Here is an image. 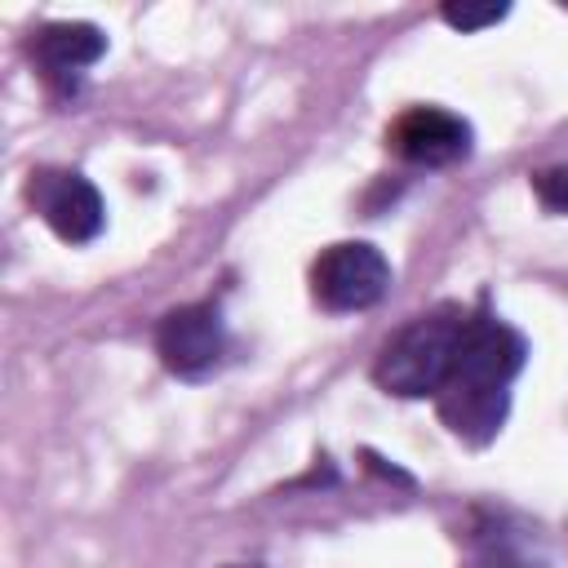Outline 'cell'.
<instances>
[{
    "label": "cell",
    "mask_w": 568,
    "mask_h": 568,
    "mask_svg": "<svg viewBox=\"0 0 568 568\" xmlns=\"http://www.w3.org/2000/svg\"><path fill=\"white\" fill-rule=\"evenodd\" d=\"M524 359H528V342L506 320L475 311L466 320L448 382L435 395L444 426L466 444L497 439V430L510 413V386L524 373Z\"/></svg>",
    "instance_id": "obj_1"
},
{
    "label": "cell",
    "mask_w": 568,
    "mask_h": 568,
    "mask_svg": "<svg viewBox=\"0 0 568 568\" xmlns=\"http://www.w3.org/2000/svg\"><path fill=\"white\" fill-rule=\"evenodd\" d=\"M470 311L462 306H435L417 320H408L382 351L373 364V382L399 399H422V395H439V386L448 382V368L457 359L462 333H466Z\"/></svg>",
    "instance_id": "obj_2"
},
{
    "label": "cell",
    "mask_w": 568,
    "mask_h": 568,
    "mask_svg": "<svg viewBox=\"0 0 568 568\" xmlns=\"http://www.w3.org/2000/svg\"><path fill=\"white\" fill-rule=\"evenodd\" d=\"M390 288V262L368 240L328 244L311 266V293L324 311H368Z\"/></svg>",
    "instance_id": "obj_3"
},
{
    "label": "cell",
    "mask_w": 568,
    "mask_h": 568,
    "mask_svg": "<svg viewBox=\"0 0 568 568\" xmlns=\"http://www.w3.org/2000/svg\"><path fill=\"white\" fill-rule=\"evenodd\" d=\"M27 200L31 209L44 217V226L67 240V244H89L102 235L106 226V204L98 195V186L84 173L71 169H40L27 182Z\"/></svg>",
    "instance_id": "obj_4"
},
{
    "label": "cell",
    "mask_w": 568,
    "mask_h": 568,
    "mask_svg": "<svg viewBox=\"0 0 568 568\" xmlns=\"http://www.w3.org/2000/svg\"><path fill=\"white\" fill-rule=\"evenodd\" d=\"M155 351L178 377H204L226 355V320L213 302L178 306L155 328Z\"/></svg>",
    "instance_id": "obj_5"
},
{
    "label": "cell",
    "mask_w": 568,
    "mask_h": 568,
    "mask_svg": "<svg viewBox=\"0 0 568 568\" xmlns=\"http://www.w3.org/2000/svg\"><path fill=\"white\" fill-rule=\"evenodd\" d=\"M386 142L399 160L408 164H422V169H444V164H457L470 155L475 146V133L462 115L444 111V106H408L390 129H386Z\"/></svg>",
    "instance_id": "obj_6"
},
{
    "label": "cell",
    "mask_w": 568,
    "mask_h": 568,
    "mask_svg": "<svg viewBox=\"0 0 568 568\" xmlns=\"http://www.w3.org/2000/svg\"><path fill=\"white\" fill-rule=\"evenodd\" d=\"M31 53H36V67L44 71V80L67 89L106 53V36L89 22H49V27H40Z\"/></svg>",
    "instance_id": "obj_7"
},
{
    "label": "cell",
    "mask_w": 568,
    "mask_h": 568,
    "mask_svg": "<svg viewBox=\"0 0 568 568\" xmlns=\"http://www.w3.org/2000/svg\"><path fill=\"white\" fill-rule=\"evenodd\" d=\"M475 568H550V564L524 532L488 528L475 546Z\"/></svg>",
    "instance_id": "obj_8"
},
{
    "label": "cell",
    "mask_w": 568,
    "mask_h": 568,
    "mask_svg": "<svg viewBox=\"0 0 568 568\" xmlns=\"http://www.w3.org/2000/svg\"><path fill=\"white\" fill-rule=\"evenodd\" d=\"M532 191L550 213H568V164H550L532 173Z\"/></svg>",
    "instance_id": "obj_9"
},
{
    "label": "cell",
    "mask_w": 568,
    "mask_h": 568,
    "mask_svg": "<svg viewBox=\"0 0 568 568\" xmlns=\"http://www.w3.org/2000/svg\"><path fill=\"white\" fill-rule=\"evenodd\" d=\"M448 27H457V31H479V27H493V22H501L506 18V4H488V9H457V4H448L444 13H439Z\"/></svg>",
    "instance_id": "obj_10"
}]
</instances>
